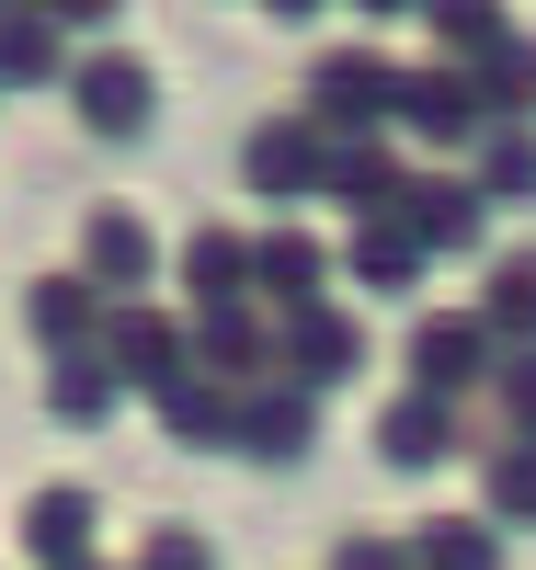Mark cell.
Returning <instances> with one entry per match:
<instances>
[{"mask_svg":"<svg viewBox=\"0 0 536 570\" xmlns=\"http://www.w3.org/2000/svg\"><path fill=\"white\" fill-rule=\"evenodd\" d=\"M388 126L422 137V149H479L491 91H479V69H457V58H422V69H400V91H388Z\"/></svg>","mask_w":536,"mask_h":570,"instance_id":"cell-1","label":"cell"},{"mask_svg":"<svg viewBox=\"0 0 536 570\" xmlns=\"http://www.w3.org/2000/svg\"><path fill=\"white\" fill-rule=\"evenodd\" d=\"M491 354H503V343H491V320H479V308H433V320L411 331V389L468 411V389L491 376Z\"/></svg>","mask_w":536,"mask_h":570,"instance_id":"cell-2","label":"cell"},{"mask_svg":"<svg viewBox=\"0 0 536 570\" xmlns=\"http://www.w3.org/2000/svg\"><path fill=\"white\" fill-rule=\"evenodd\" d=\"M388 91H400V69H388L377 46H331V58L309 69V115L331 137H366V126H388Z\"/></svg>","mask_w":536,"mask_h":570,"instance_id":"cell-3","label":"cell"},{"mask_svg":"<svg viewBox=\"0 0 536 570\" xmlns=\"http://www.w3.org/2000/svg\"><path fill=\"white\" fill-rule=\"evenodd\" d=\"M388 217H400L422 252H479V228H491V195H479L468 171H411Z\"/></svg>","mask_w":536,"mask_h":570,"instance_id":"cell-4","label":"cell"},{"mask_svg":"<svg viewBox=\"0 0 536 570\" xmlns=\"http://www.w3.org/2000/svg\"><path fill=\"white\" fill-rule=\"evenodd\" d=\"M240 171H252V195H309V183L331 171V126L320 115H274V126H252Z\"/></svg>","mask_w":536,"mask_h":570,"instance_id":"cell-5","label":"cell"},{"mask_svg":"<svg viewBox=\"0 0 536 570\" xmlns=\"http://www.w3.org/2000/svg\"><path fill=\"white\" fill-rule=\"evenodd\" d=\"M69 91H80L91 137H137V126H149V69H137V58H91V69H69Z\"/></svg>","mask_w":536,"mask_h":570,"instance_id":"cell-6","label":"cell"},{"mask_svg":"<svg viewBox=\"0 0 536 570\" xmlns=\"http://www.w3.org/2000/svg\"><path fill=\"white\" fill-rule=\"evenodd\" d=\"M320 183H331L354 217H388L411 171H400V149H388V137H331V171H320Z\"/></svg>","mask_w":536,"mask_h":570,"instance_id":"cell-7","label":"cell"},{"mask_svg":"<svg viewBox=\"0 0 536 570\" xmlns=\"http://www.w3.org/2000/svg\"><path fill=\"white\" fill-rule=\"evenodd\" d=\"M228 434L252 445V456H274V468H285V456H309V434H320V411H309V389H252V400L228 411Z\"/></svg>","mask_w":536,"mask_h":570,"instance_id":"cell-8","label":"cell"},{"mask_svg":"<svg viewBox=\"0 0 536 570\" xmlns=\"http://www.w3.org/2000/svg\"><path fill=\"white\" fill-rule=\"evenodd\" d=\"M377 445L400 456V468H433V456H457V445H468V411H457V400H422V389H411V400H388Z\"/></svg>","mask_w":536,"mask_h":570,"instance_id":"cell-9","label":"cell"},{"mask_svg":"<svg viewBox=\"0 0 536 570\" xmlns=\"http://www.w3.org/2000/svg\"><path fill=\"white\" fill-rule=\"evenodd\" d=\"M320 274H331V252L309 240V228H274V240H252V285L274 308H320Z\"/></svg>","mask_w":536,"mask_h":570,"instance_id":"cell-10","label":"cell"},{"mask_svg":"<svg viewBox=\"0 0 536 570\" xmlns=\"http://www.w3.org/2000/svg\"><path fill=\"white\" fill-rule=\"evenodd\" d=\"M285 376H309V389H331V376L354 365V320H331V308H285Z\"/></svg>","mask_w":536,"mask_h":570,"instance_id":"cell-11","label":"cell"},{"mask_svg":"<svg viewBox=\"0 0 536 570\" xmlns=\"http://www.w3.org/2000/svg\"><path fill=\"white\" fill-rule=\"evenodd\" d=\"M479 195L491 206H536V126H479Z\"/></svg>","mask_w":536,"mask_h":570,"instance_id":"cell-12","label":"cell"},{"mask_svg":"<svg viewBox=\"0 0 536 570\" xmlns=\"http://www.w3.org/2000/svg\"><path fill=\"white\" fill-rule=\"evenodd\" d=\"M479 320H491V343H536V240L491 263V285H479Z\"/></svg>","mask_w":536,"mask_h":570,"instance_id":"cell-13","label":"cell"},{"mask_svg":"<svg viewBox=\"0 0 536 570\" xmlns=\"http://www.w3.org/2000/svg\"><path fill=\"white\" fill-rule=\"evenodd\" d=\"M433 252L411 240L400 217H366V240H354V285H377V297H411V274H422Z\"/></svg>","mask_w":536,"mask_h":570,"instance_id":"cell-14","label":"cell"},{"mask_svg":"<svg viewBox=\"0 0 536 570\" xmlns=\"http://www.w3.org/2000/svg\"><path fill=\"white\" fill-rule=\"evenodd\" d=\"M411 559L422 570H503V525H491V513H479V525H468V513H433V525L411 537Z\"/></svg>","mask_w":536,"mask_h":570,"instance_id":"cell-15","label":"cell"},{"mask_svg":"<svg viewBox=\"0 0 536 570\" xmlns=\"http://www.w3.org/2000/svg\"><path fill=\"white\" fill-rule=\"evenodd\" d=\"M479 91H491V126H536V35H503L479 58Z\"/></svg>","mask_w":536,"mask_h":570,"instance_id":"cell-16","label":"cell"},{"mask_svg":"<svg viewBox=\"0 0 536 570\" xmlns=\"http://www.w3.org/2000/svg\"><path fill=\"white\" fill-rule=\"evenodd\" d=\"M422 23H433V46H446L457 69H479V58L514 35V23H503V0H422Z\"/></svg>","mask_w":536,"mask_h":570,"instance_id":"cell-17","label":"cell"},{"mask_svg":"<svg viewBox=\"0 0 536 570\" xmlns=\"http://www.w3.org/2000/svg\"><path fill=\"white\" fill-rule=\"evenodd\" d=\"M479 491H491V525H536V434H503Z\"/></svg>","mask_w":536,"mask_h":570,"instance_id":"cell-18","label":"cell"},{"mask_svg":"<svg viewBox=\"0 0 536 570\" xmlns=\"http://www.w3.org/2000/svg\"><path fill=\"white\" fill-rule=\"evenodd\" d=\"M183 274H194V297H206V308H228L240 285H252V240H228V228H194V240H183Z\"/></svg>","mask_w":536,"mask_h":570,"instance_id":"cell-19","label":"cell"},{"mask_svg":"<svg viewBox=\"0 0 536 570\" xmlns=\"http://www.w3.org/2000/svg\"><path fill=\"white\" fill-rule=\"evenodd\" d=\"M69 58H58V23H46L35 12V0H23V12H0V80H58Z\"/></svg>","mask_w":536,"mask_h":570,"instance_id":"cell-20","label":"cell"},{"mask_svg":"<svg viewBox=\"0 0 536 570\" xmlns=\"http://www.w3.org/2000/svg\"><path fill=\"white\" fill-rule=\"evenodd\" d=\"M479 389H491V422H503V434H536V343H503Z\"/></svg>","mask_w":536,"mask_h":570,"instance_id":"cell-21","label":"cell"},{"mask_svg":"<svg viewBox=\"0 0 536 570\" xmlns=\"http://www.w3.org/2000/svg\"><path fill=\"white\" fill-rule=\"evenodd\" d=\"M35 331L46 343H80V331H104V285H80V274H58V285H35Z\"/></svg>","mask_w":536,"mask_h":570,"instance_id":"cell-22","label":"cell"},{"mask_svg":"<svg viewBox=\"0 0 536 570\" xmlns=\"http://www.w3.org/2000/svg\"><path fill=\"white\" fill-rule=\"evenodd\" d=\"M91 285H149V228L137 217H91Z\"/></svg>","mask_w":536,"mask_h":570,"instance_id":"cell-23","label":"cell"},{"mask_svg":"<svg viewBox=\"0 0 536 570\" xmlns=\"http://www.w3.org/2000/svg\"><path fill=\"white\" fill-rule=\"evenodd\" d=\"M160 422L194 434V445H217L228 434V389H217V376H160Z\"/></svg>","mask_w":536,"mask_h":570,"instance_id":"cell-24","label":"cell"},{"mask_svg":"<svg viewBox=\"0 0 536 570\" xmlns=\"http://www.w3.org/2000/svg\"><path fill=\"white\" fill-rule=\"evenodd\" d=\"M58 422H115V365L104 354H69L58 365Z\"/></svg>","mask_w":536,"mask_h":570,"instance_id":"cell-25","label":"cell"},{"mask_svg":"<svg viewBox=\"0 0 536 570\" xmlns=\"http://www.w3.org/2000/svg\"><path fill=\"white\" fill-rule=\"evenodd\" d=\"M80 537H91V502H80V491H46V502H35V548H46V559H69Z\"/></svg>","mask_w":536,"mask_h":570,"instance_id":"cell-26","label":"cell"},{"mask_svg":"<svg viewBox=\"0 0 536 570\" xmlns=\"http://www.w3.org/2000/svg\"><path fill=\"white\" fill-rule=\"evenodd\" d=\"M172 354H183V343H172V320H149V308H126V320H115V365H149V376H160Z\"/></svg>","mask_w":536,"mask_h":570,"instance_id":"cell-27","label":"cell"},{"mask_svg":"<svg viewBox=\"0 0 536 570\" xmlns=\"http://www.w3.org/2000/svg\"><path fill=\"white\" fill-rule=\"evenodd\" d=\"M206 354H217V365H263V331L240 320V308H217V320H206Z\"/></svg>","mask_w":536,"mask_h":570,"instance_id":"cell-28","label":"cell"},{"mask_svg":"<svg viewBox=\"0 0 536 570\" xmlns=\"http://www.w3.org/2000/svg\"><path fill=\"white\" fill-rule=\"evenodd\" d=\"M35 12H46V23H115L126 0H35Z\"/></svg>","mask_w":536,"mask_h":570,"instance_id":"cell-29","label":"cell"},{"mask_svg":"<svg viewBox=\"0 0 536 570\" xmlns=\"http://www.w3.org/2000/svg\"><path fill=\"white\" fill-rule=\"evenodd\" d=\"M149 570H206V548L194 537H149Z\"/></svg>","mask_w":536,"mask_h":570,"instance_id":"cell-30","label":"cell"},{"mask_svg":"<svg viewBox=\"0 0 536 570\" xmlns=\"http://www.w3.org/2000/svg\"><path fill=\"white\" fill-rule=\"evenodd\" d=\"M343 570H400V548H377V537H354V548H343Z\"/></svg>","mask_w":536,"mask_h":570,"instance_id":"cell-31","label":"cell"},{"mask_svg":"<svg viewBox=\"0 0 536 570\" xmlns=\"http://www.w3.org/2000/svg\"><path fill=\"white\" fill-rule=\"evenodd\" d=\"M354 12H366V23H400V12H422V0H354Z\"/></svg>","mask_w":536,"mask_h":570,"instance_id":"cell-32","label":"cell"},{"mask_svg":"<svg viewBox=\"0 0 536 570\" xmlns=\"http://www.w3.org/2000/svg\"><path fill=\"white\" fill-rule=\"evenodd\" d=\"M263 12H274V23H309V12H320V0H263Z\"/></svg>","mask_w":536,"mask_h":570,"instance_id":"cell-33","label":"cell"},{"mask_svg":"<svg viewBox=\"0 0 536 570\" xmlns=\"http://www.w3.org/2000/svg\"><path fill=\"white\" fill-rule=\"evenodd\" d=\"M0 12H23V0H0Z\"/></svg>","mask_w":536,"mask_h":570,"instance_id":"cell-34","label":"cell"}]
</instances>
